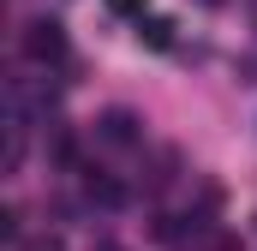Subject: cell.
Listing matches in <instances>:
<instances>
[{"mask_svg":"<svg viewBox=\"0 0 257 251\" xmlns=\"http://www.w3.org/2000/svg\"><path fill=\"white\" fill-rule=\"evenodd\" d=\"M18 48H24V60L48 66V60H60V54H66V30L54 24V18H30L24 36H18Z\"/></svg>","mask_w":257,"mask_h":251,"instance_id":"1","label":"cell"},{"mask_svg":"<svg viewBox=\"0 0 257 251\" xmlns=\"http://www.w3.org/2000/svg\"><path fill=\"white\" fill-rule=\"evenodd\" d=\"M102 138L108 144H138V120H132L126 108H114V114H102Z\"/></svg>","mask_w":257,"mask_h":251,"instance_id":"2","label":"cell"},{"mask_svg":"<svg viewBox=\"0 0 257 251\" xmlns=\"http://www.w3.org/2000/svg\"><path fill=\"white\" fill-rule=\"evenodd\" d=\"M138 36H144L150 48H168V42H174V24H168V18H138Z\"/></svg>","mask_w":257,"mask_h":251,"instance_id":"3","label":"cell"},{"mask_svg":"<svg viewBox=\"0 0 257 251\" xmlns=\"http://www.w3.org/2000/svg\"><path fill=\"white\" fill-rule=\"evenodd\" d=\"M18 251H60L54 233H36V239H18Z\"/></svg>","mask_w":257,"mask_h":251,"instance_id":"4","label":"cell"},{"mask_svg":"<svg viewBox=\"0 0 257 251\" xmlns=\"http://www.w3.org/2000/svg\"><path fill=\"white\" fill-rule=\"evenodd\" d=\"M114 12H144V0H108Z\"/></svg>","mask_w":257,"mask_h":251,"instance_id":"5","label":"cell"},{"mask_svg":"<svg viewBox=\"0 0 257 251\" xmlns=\"http://www.w3.org/2000/svg\"><path fill=\"white\" fill-rule=\"evenodd\" d=\"M209 6H221V0H209Z\"/></svg>","mask_w":257,"mask_h":251,"instance_id":"6","label":"cell"}]
</instances>
